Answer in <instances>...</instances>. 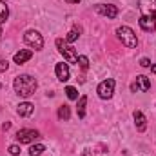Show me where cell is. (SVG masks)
Segmentation results:
<instances>
[{
  "label": "cell",
  "instance_id": "obj_1",
  "mask_svg": "<svg viewBox=\"0 0 156 156\" xmlns=\"http://www.w3.org/2000/svg\"><path fill=\"white\" fill-rule=\"evenodd\" d=\"M13 87H15V91H16L18 96L29 98V96L35 94V91H37V87H38V82L33 76H29V75H20V76L15 78Z\"/></svg>",
  "mask_w": 156,
  "mask_h": 156
},
{
  "label": "cell",
  "instance_id": "obj_2",
  "mask_svg": "<svg viewBox=\"0 0 156 156\" xmlns=\"http://www.w3.org/2000/svg\"><path fill=\"white\" fill-rule=\"evenodd\" d=\"M116 35H118V38L122 40V44H123L125 47H131V49H133V47H136V45H138V38H136L134 31H133L131 27H127V26L118 27Z\"/></svg>",
  "mask_w": 156,
  "mask_h": 156
},
{
  "label": "cell",
  "instance_id": "obj_3",
  "mask_svg": "<svg viewBox=\"0 0 156 156\" xmlns=\"http://www.w3.org/2000/svg\"><path fill=\"white\" fill-rule=\"evenodd\" d=\"M56 47H58V51L64 55V58L69 64H78V55H76V51H75V47H71L69 44H66L62 38H56Z\"/></svg>",
  "mask_w": 156,
  "mask_h": 156
},
{
  "label": "cell",
  "instance_id": "obj_4",
  "mask_svg": "<svg viewBox=\"0 0 156 156\" xmlns=\"http://www.w3.org/2000/svg\"><path fill=\"white\" fill-rule=\"evenodd\" d=\"M24 40H26L27 45L35 47L37 51H40V49L44 47V38H42V35H40L38 31H35V29H29V31L24 35Z\"/></svg>",
  "mask_w": 156,
  "mask_h": 156
},
{
  "label": "cell",
  "instance_id": "obj_5",
  "mask_svg": "<svg viewBox=\"0 0 156 156\" xmlns=\"http://www.w3.org/2000/svg\"><path fill=\"white\" fill-rule=\"evenodd\" d=\"M138 7L142 16L156 18V0H138Z\"/></svg>",
  "mask_w": 156,
  "mask_h": 156
},
{
  "label": "cell",
  "instance_id": "obj_6",
  "mask_svg": "<svg viewBox=\"0 0 156 156\" xmlns=\"http://www.w3.org/2000/svg\"><path fill=\"white\" fill-rule=\"evenodd\" d=\"M113 93H115V80H113V78H107V80H104V82L98 85V96H100V98L109 100V98L113 96Z\"/></svg>",
  "mask_w": 156,
  "mask_h": 156
},
{
  "label": "cell",
  "instance_id": "obj_7",
  "mask_svg": "<svg viewBox=\"0 0 156 156\" xmlns=\"http://www.w3.org/2000/svg\"><path fill=\"white\" fill-rule=\"evenodd\" d=\"M37 138H40V133L35 131V129H20V131L16 133V140H18L20 144H31V142H35Z\"/></svg>",
  "mask_w": 156,
  "mask_h": 156
},
{
  "label": "cell",
  "instance_id": "obj_8",
  "mask_svg": "<svg viewBox=\"0 0 156 156\" xmlns=\"http://www.w3.org/2000/svg\"><path fill=\"white\" fill-rule=\"evenodd\" d=\"M149 87H151V82H149V78L144 76V75H140V76H136V82H133V85H131V91L133 93H145V91H149Z\"/></svg>",
  "mask_w": 156,
  "mask_h": 156
},
{
  "label": "cell",
  "instance_id": "obj_9",
  "mask_svg": "<svg viewBox=\"0 0 156 156\" xmlns=\"http://www.w3.org/2000/svg\"><path fill=\"white\" fill-rule=\"evenodd\" d=\"M94 9H96V13H100V15H104L107 18H116L118 15L116 5H111V4H98Z\"/></svg>",
  "mask_w": 156,
  "mask_h": 156
},
{
  "label": "cell",
  "instance_id": "obj_10",
  "mask_svg": "<svg viewBox=\"0 0 156 156\" xmlns=\"http://www.w3.org/2000/svg\"><path fill=\"white\" fill-rule=\"evenodd\" d=\"M55 73H56V78L60 80V82H67L69 80V67H67V64H56V67H55Z\"/></svg>",
  "mask_w": 156,
  "mask_h": 156
},
{
  "label": "cell",
  "instance_id": "obj_11",
  "mask_svg": "<svg viewBox=\"0 0 156 156\" xmlns=\"http://www.w3.org/2000/svg\"><path fill=\"white\" fill-rule=\"evenodd\" d=\"M140 27L147 33L156 31V18H149V16H142L140 18Z\"/></svg>",
  "mask_w": 156,
  "mask_h": 156
},
{
  "label": "cell",
  "instance_id": "obj_12",
  "mask_svg": "<svg viewBox=\"0 0 156 156\" xmlns=\"http://www.w3.org/2000/svg\"><path fill=\"white\" fill-rule=\"evenodd\" d=\"M134 123H136V129L140 131V133H144L145 129H147V120L144 116V113L142 111H134Z\"/></svg>",
  "mask_w": 156,
  "mask_h": 156
},
{
  "label": "cell",
  "instance_id": "obj_13",
  "mask_svg": "<svg viewBox=\"0 0 156 156\" xmlns=\"http://www.w3.org/2000/svg\"><path fill=\"white\" fill-rule=\"evenodd\" d=\"M31 56H33V51H29V49H22V51H18V53L15 55V58H13V60H15V64H18V66H20V64H26Z\"/></svg>",
  "mask_w": 156,
  "mask_h": 156
},
{
  "label": "cell",
  "instance_id": "obj_14",
  "mask_svg": "<svg viewBox=\"0 0 156 156\" xmlns=\"http://www.w3.org/2000/svg\"><path fill=\"white\" fill-rule=\"evenodd\" d=\"M33 111H35V105L29 104V102H24V104H20V105L16 107V113H18L20 116H31Z\"/></svg>",
  "mask_w": 156,
  "mask_h": 156
},
{
  "label": "cell",
  "instance_id": "obj_15",
  "mask_svg": "<svg viewBox=\"0 0 156 156\" xmlns=\"http://www.w3.org/2000/svg\"><path fill=\"white\" fill-rule=\"evenodd\" d=\"M85 105H87V96H80V100H78V107H76L78 118L85 116Z\"/></svg>",
  "mask_w": 156,
  "mask_h": 156
},
{
  "label": "cell",
  "instance_id": "obj_16",
  "mask_svg": "<svg viewBox=\"0 0 156 156\" xmlns=\"http://www.w3.org/2000/svg\"><path fill=\"white\" fill-rule=\"evenodd\" d=\"M7 15H9V9H7V4L0 0V24H4L7 20Z\"/></svg>",
  "mask_w": 156,
  "mask_h": 156
},
{
  "label": "cell",
  "instance_id": "obj_17",
  "mask_svg": "<svg viewBox=\"0 0 156 156\" xmlns=\"http://www.w3.org/2000/svg\"><path fill=\"white\" fill-rule=\"evenodd\" d=\"M69 116H71L69 107H67V105H62V107L58 109V118H60V120H64V122H67V120H69Z\"/></svg>",
  "mask_w": 156,
  "mask_h": 156
},
{
  "label": "cell",
  "instance_id": "obj_18",
  "mask_svg": "<svg viewBox=\"0 0 156 156\" xmlns=\"http://www.w3.org/2000/svg\"><path fill=\"white\" fill-rule=\"evenodd\" d=\"M44 151H45V147H44L42 144H38V145H33V147L29 149V156H40Z\"/></svg>",
  "mask_w": 156,
  "mask_h": 156
},
{
  "label": "cell",
  "instance_id": "obj_19",
  "mask_svg": "<svg viewBox=\"0 0 156 156\" xmlns=\"http://www.w3.org/2000/svg\"><path fill=\"white\" fill-rule=\"evenodd\" d=\"M66 94H67L69 100H76L78 98V91L75 87H66Z\"/></svg>",
  "mask_w": 156,
  "mask_h": 156
},
{
  "label": "cell",
  "instance_id": "obj_20",
  "mask_svg": "<svg viewBox=\"0 0 156 156\" xmlns=\"http://www.w3.org/2000/svg\"><path fill=\"white\" fill-rule=\"evenodd\" d=\"M78 33H80V29H73V31H69V33H67V37H66V40H67V42H75V40L78 38Z\"/></svg>",
  "mask_w": 156,
  "mask_h": 156
},
{
  "label": "cell",
  "instance_id": "obj_21",
  "mask_svg": "<svg viewBox=\"0 0 156 156\" xmlns=\"http://www.w3.org/2000/svg\"><path fill=\"white\" fill-rule=\"evenodd\" d=\"M78 64H80L82 69H87V67H89V60H87V56H78Z\"/></svg>",
  "mask_w": 156,
  "mask_h": 156
},
{
  "label": "cell",
  "instance_id": "obj_22",
  "mask_svg": "<svg viewBox=\"0 0 156 156\" xmlns=\"http://www.w3.org/2000/svg\"><path fill=\"white\" fill-rule=\"evenodd\" d=\"M9 154L18 156L20 154V147H18V145H11V147H9Z\"/></svg>",
  "mask_w": 156,
  "mask_h": 156
},
{
  "label": "cell",
  "instance_id": "obj_23",
  "mask_svg": "<svg viewBox=\"0 0 156 156\" xmlns=\"http://www.w3.org/2000/svg\"><path fill=\"white\" fill-rule=\"evenodd\" d=\"M140 66H142V67H151V60H149V58H142V60H140Z\"/></svg>",
  "mask_w": 156,
  "mask_h": 156
},
{
  "label": "cell",
  "instance_id": "obj_24",
  "mask_svg": "<svg viewBox=\"0 0 156 156\" xmlns=\"http://www.w3.org/2000/svg\"><path fill=\"white\" fill-rule=\"evenodd\" d=\"M0 71H7V60H0Z\"/></svg>",
  "mask_w": 156,
  "mask_h": 156
},
{
  "label": "cell",
  "instance_id": "obj_25",
  "mask_svg": "<svg viewBox=\"0 0 156 156\" xmlns=\"http://www.w3.org/2000/svg\"><path fill=\"white\" fill-rule=\"evenodd\" d=\"M9 127H11V123H9V122H5V123L2 125V129H4V131H5V129H9Z\"/></svg>",
  "mask_w": 156,
  "mask_h": 156
},
{
  "label": "cell",
  "instance_id": "obj_26",
  "mask_svg": "<svg viewBox=\"0 0 156 156\" xmlns=\"http://www.w3.org/2000/svg\"><path fill=\"white\" fill-rule=\"evenodd\" d=\"M80 156H93V154H91L89 151H83V153H82V154H80Z\"/></svg>",
  "mask_w": 156,
  "mask_h": 156
},
{
  "label": "cell",
  "instance_id": "obj_27",
  "mask_svg": "<svg viewBox=\"0 0 156 156\" xmlns=\"http://www.w3.org/2000/svg\"><path fill=\"white\" fill-rule=\"evenodd\" d=\"M66 2H69V4H78L80 0H66Z\"/></svg>",
  "mask_w": 156,
  "mask_h": 156
},
{
  "label": "cell",
  "instance_id": "obj_28",
  "mask_svg": "<svg viewBox=\"0 0 156 156\" xmlns=\"http://www.w3.org/2000/svg\"><path fill=\"white\" fill-rule=\"evenodd\" d=\"M151 71H153V73H154V75H156V64H154V66H153V67H151Z\"/></svg>",
  "mask_w": 156,
  "mask_h": 156
},
{
  "label": "cell",
  "instance_id": "obj_29",
  "mask_svg": "<svg viewBox=\"0 0 156 156\" xmlns=\"http://www.w3.org/2000/svg\"><path fill=\"white\" fill-rule=\"evenodd\" d=\"M0 38H2V27H0Z\"/></svg>",
  "mask_w": 156,
  "mask_h": 156
}]
</instances>
